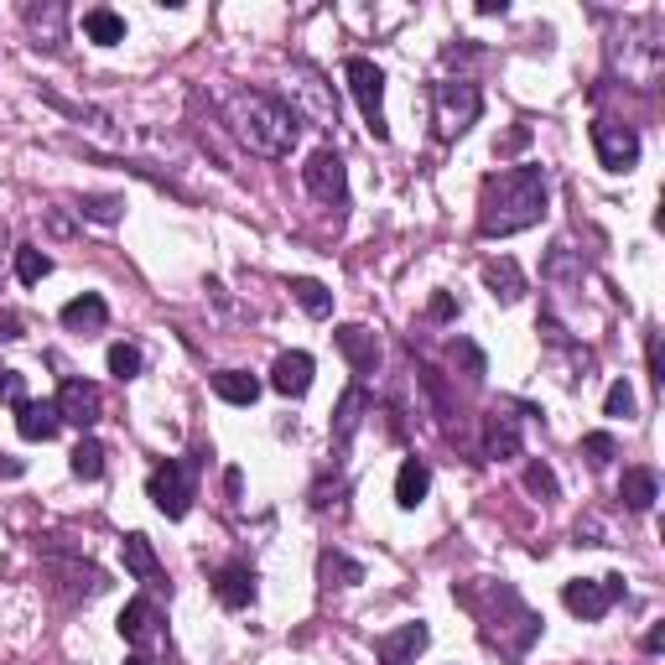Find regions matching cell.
<instances>
[{"label": "cell", "mask_w": 665, "mask_h": 665, "mask_svg": "<svg viewBox=\"0 0 665 665\" xmlns=\"http://www.w3.org/2000/svg\"><path fill=\"white\" fill-rule=\"evenodd\" d=\"M317 572H323V583H332V587H359L364 583V567H359L353 556H343V551H323Z\"/></svg>", "instance_id": "29"}, {"label": "cell", "mask_w": 665, "mask_h": 665, "mask_svg": "<svg viewBox=\"0 0 665 665\" xmlns=\"http://www.w3.org/2000/svg\"><path fill=\"white\" fill-rule=\"evenodd\" d=\"M229 125H235V136L250 146L255 157H292L296 136H302V115H296L292 104H281L275 94H250V89H239L229 99Z\"/></svg>", "instance_id": "3"}, {"label": "cell", "mask_w": 665, "mask_h": 665, "mask_svg": "<svg viewBox=\"0 0 665 665\" xmlns=\"http://www.w3.org/2000/svg\"><path fill=\"white\" fill-rule=\"evenodd\" d=\"M120 562H125V572L140 577V583H157L161 577V562H157V551H151L146 536H125V541H120Z\"/></svg>", "instance_id": "25"}, {"label": "cell", "mask_w": 665, "mask_h": 665, "mask_svg": "<svg viewBox=\"0 0 665 665\" xmlns=\"http://www.w3.org/2000/svg\"><path fill=\"white\" fill-rule=\"evenodd\" d=\"M478 110H484V94L473 83L463 79L431 83V131H437V140H458L478 120Z\"/></svg>", "instance_id": "5"}, {"label": "cell", "mask_w": 665, "mask_h": 665, "mask_svg": "<svg viewBox=\"0 0 665 665\" xmlns=\"http://www.w3.org/2000/svg\"><path fill=\"white\" fill-rule=\"evenodd\" d=\"M313 353H302V349H292V353H281L271 364V391H281L286 401H302V395L313 391Z\"/></svg>", "instance_id": "14"}, {"label": "cell", "mask_w": 665, "mask_h": 665, "mask_svg": "<svg viewBox=\"0 0 665 665\" xmlns=\"http://www.w3.org/2000/svg\"><path fill=\"white\" fill-rule=\"evenodd\" d=\"M68 469H74V478H83V484H94L99 473H104V442H94V437H83L79 448H74V458H68Z\"/></svg>", "instance_id": "30"}, {"label": "cell", "mask_w": 665, "mask_h": 665, "mask_svg": "<svg viewBox=\"0 0 665 665\" xmlns=\"http://www.w3.org/2000/svg\"><path fill=\"white\" fill-rule=\"evenodd\" d=\"M530 146V125H515V131H509L505 140H499V151H505V157H515V151H526Z\"/></svg>", "instance_id": "39"}, {"label": "cell", "mask_w": 665, "mask_h": 665, "mask_svg": "<svg viewBox=\"0 0 665 665\" xmlns=\"http://www.w3.org/2000/svg\"><path fill=\"white\" fill-rule=\"evenodd\" d=\"M0 401L5 406H26V380H21V370H0Z\"/></svg>", "instance_id": "38"}, {"label": "cell", "mask_w": 665, "mask_h": 665, "mask_svg": "<svg viewBox=\"0 0 665 665\" xmlns=\"http://www.w3.org/2000/svg\"><path fill=\"white\" fill-rule=\"evenodd\" d=\"M431 645V629L421 624V619H412V624L391 629V634H380V645H374V661L380 665H416V655Z\"/></svg>", "instance_id": "11"}, {"label": "cell", "mask_w": 665, "mask_h": 665, "mask_svg": "<svg viewBox=\"0 0 665 665\" xmlns=\"http://www.w3.org/2000/svg\"><path fill=\"white\" fill-rule=\"evenodd\" d=\"M58 416L63 421H74V427H94L99 416H104V395H99V385L94 380H63V391H58Z\"/></svg>", "instance_id": "10"}, {"label": "cell", "mask_w": 665, "mask_h": 665, "mask_svg": "<svg viewBox=\"0 0 665 665\" xmlns=\"http://www.w3.org/2000/svg\"><path fill=\"white\" fill-rule=\"evenodd\" d=\"M0 473H5V478H16V473H21V463H16V458H5V463H0Z\"/></svg>", "instance_id": "46"}, {"label": "cell", "mask_w": 665, "mask_h": 665, "mask_svg": "<svg viewBox=\"0 0 665 665\" xmlns=\"http://www.w3.org/2000/svg\"><path fill=\"white\" fill-rule=\"evenodd\" d=\"M286 286H292V296L302 302V313L307 317H328L332 313V292L323 286V281H313V275H292Z\"/></svg>", "instance_id": "28"}, {"label": "cell", "mask_w": 665, "mask_h": 665, "mask_svg": "<svg viewBox=\"0 0 665 665\" xmlns=\"http://www.w3.org/2000/svg\"><path fill=\"white\" fill-rule=\"evenodd\" d=\"M593 151L604 161L608 172H634V161H640V136L619 125V120H593Z\"/></svg>", "instance_id": "9"}, {"label": "cell", "mask_w": 665, "mask_h": 665, "mask_svg": "<svg viewBox=\"0 0 665 665\" xmlns=\"http://www.w3.org/2000/svg\"><path fill=\"white\" fill-rule=\"evenodd\" d=\"M83 37L94 47H115V42H125V16L110 11V5H89L83 11Z\"/></svg>", "instance_id": "24"}, {"label": "cell", "mask_w": 665, "mask_h": 665, "mask_svg": "<svg viewBox=\"0 0 665 665\" xmlns=\"http://www.w3.org/2000/svg\"><path fill=\"white\" fill-rule=\"evenodd\" d=\"M292 89H296V99H302V110H307V120L313 125H323V131H332L338 125V104H332V94H328V83L317 79V68H292Z\"/></svg>", "instance_id": "13"}, {"label": "cell", "mask_w": 665, "mask_h": 665, "mask_svg": "<svg viewBox=\"0 0 665 665\" xmlns=\"http://www.w3.org/2000/svg\"><path fill=\"white\" fill-rule=\"evenodd\" d=\"M214 598L224 608H250L255 604V572L245 562H229V567L214 572Z\"/></svg>", "instance_id": "17"}, {"label": "cell", "mask_w": 665, "mask_h": 665, "mask_svg": "<svg viewBox=\"0 0 665 665\" xmlns=\"http://www.w3.org/2000/svg\"><path fill=\"white\" fill-rule=\"evenodd\" d=\"M613 437H608V431H587L583 437V458L587 463H593V469H608V463H613Z\"/></svg>", "instance_id": "34"}, {"label": "cell", "mask_w": 665, "mask_h": 665, "mask_svg": "<svg viewBox=\"0 0 665 665\" xmlns=\"http://www.w3.org/2000/svg\"><path fill=\"white\" fill-rule=\"evenodd\" d=\"M452 359H463V370H469V380H484V374H489V364H484V353L473 349L469 338H458V343H452Z\"/></svg>", "instance_id": "37"}, {"label": "cell", "mask_w": 665, "mask_h": 665, "mask_svg": "<svg viewBox=\"0 0 665 665\" xmlns=\"http://www.w3.org/2000/svg\"><path fill=\"white\" fill-rule=\"evenodd\" d=\"M661 645H665V629L655 624V629H650V634H645V650H650V655H661Z\"/></svg>", "instance_id": "43"}, {"label": "cell", "mask_w": 665, "mask_h": 665, "mask_svg": "<svg viewBox=\"0 0 665 665\" xmlns=\"http://www.w3.org/2000/svg\"><path fill=\"white\" fill-rule=\"evenodd\" d=\"M157 604H151V598H131V604L120 608V640H125V645H146V640H151V634H157Z\"/></svg>", "instance_id": "19"}, {"label": "cell", "mask_w": 665, "mask_h": 665, "mask_svg": "<svg viewBox=\"0 0 665 665\" xmlns=\"http://www.w3.org/2000/svg\"><path fill=\"white\" fill-rule=\"evenodd\" d=\"M146 494H151V505H157L167 520H182V515L193 509V499H198V452L157 463L151 478H146Z\"/></svg>", "instance_id": "4"}, {"label": "cell", "mask_w": 665, "mask_h": 665, "mask_svg": "<svg viewBox=\"0 0 665 665\" xmlns=\"http://www.w3.org/2000/svg\"><path fill=\"white\" fill-rule=\"evenodd\" d=\"M619 499H624L634 515L655 509V499H661V473L655 469H624V478H619Z\"/></svg>", "instance_id": "20"}, {"label": "cell", "mask_w": 665, "mask_h": 665, "mask_svg": "<svg viewBox=\"0 0 665 665\" xmlns=\"http://www.w3.org/2000/svg\"><path fill=\"white\" fill-rule=\"evenodd\" d=\"M364 412H370V395H364V385H353V391H343V401H338V412H332V442H338V448H349V437L359 431Z\"/></svg>", "instance_id": "23"}, {"label": "cell", "mask_w": 665, "mask_h": 665, "mask_svg": "<svg viewBox=\"0 0 665 665\" xmlns=\"http://www.w3.org/2000/svg\"><path fill=\"white\" fill-rule=\"evenodd\" d=\"M110 374H115V380H136V374H140V349H136V343H115V349H110Z\"/></svg>", "instance_id": "35"}, {"label": "cell", "mask_w": 665, "mask_h": 665, "mask_svg": "<svg viewBox=\"0 0 665 665\" xmlns=\"http://www.w3.org/2000/svg\"><path fill=\"white\" fill-rule=\"evenodd\" d=\"M224 489H229V499H239V489H245V478H239V469L224 473Z\"/></svg>", "instance_id": "42"}, {"label": "cell", "mask_w": 665, "mask_h": 665, "mask_svg": "<svg viewBox=\"0 0 665 665\" xmlns=\"http://www.w3.org/2000/svg\"><path fill=\"white\" fill-rule=\"evenodd\" d=\"M79 214L94 218V224H120V214H125V198H115V193H89V198L79 203Z\"/></svg>", "instance_id": "32"}, {"label": "cell", "mask_w": 665, "mask_h": 665, "mask_svg": "<svg viewBox=\"0 0 665 665\" xmlns=\"http://www.w3.org/2000/svg\"><path fill=\"white\" fill-rule=\"evenodd\" d=\"M63 21H68V11H63L58 0H47V5H26V32L37 37V47H63Z\"/></svg>", "instance_id": "21"}, {"label": "cell", "mask_w": 665, "mask_h": 665, "mask_svg": "<svg viewBox=\"0 0 665 665\" xmlns=\"http://www.w3.org/2000/svg\"><path fill=\"white\" fill-rule=\"evenodd\" d=\"M427 489H431V469L421 463V458H406V463H401V473H395V505L416 509L421 499H427Z\"/></svg>", "instance_id": "22"}, {"label": "cell", "mask_w": 665, "mask_h": 665, "mask_svg": "<svg viewBox=\"0 0 665 665\" xmlns=\"http://www.w3.org/2000/svg\"><path fill=\"white\" fill-rule=\"evenodd\" d=\"M520 421L509 412H489L484 416V452H489L494 463H509V458H520Z\"/></svg>", "instance_id": "15"}, {"label": "cell", "mask_w": 665, "mask_h": 665, "mask_svg": "<svg viewBox=\"0 0 665 665\" xmlns=\"http://www.w3.org/2000/svg\"><path fill=\"white\" fill-rule=\"evenodd\" d=\"M484 286H489L499 302H520L526 296V275L515 260H484Z\"/></svg>", "instance_id": "26"}, {"label": "cell", "mask_w": 665, "mask_h": 665, "mask_svg": "<svg viewBox=\"0 0 665 665\" xmlns=\"http://www.w3.org/2000/svg\"><path fill=\"white\" fill-rule=\"evenodd\" d=\"M458 598H463V604L478 613V634H484V645L499 650L505 661L526 655V650L541 640V613H536V608H526V598H520L509 583L463 587Z\"/></svg>", "instance_id": "2"}, {"label": "cell", "mask_w": 665, "mask_h": 665, "mask_svg": "<svg viewBox=\"0 0 665 665\" xmlns=\"http://www.w3.org/2000/svg\"><path fill=\"white\" fill-rule=\"evenodd\" d=\"M650 380L665 385V359H661V338H650Z\"/></svg>", "instance_id": "40"}, {"label": "cell", "mask_w": 665, "mask_h": 665, "mask_svg": "<svg viewBox=\"0 0 665 665\" xmlns=\"http://www.w3.org/2000/svg\"><path fill=\"white\" fill-rule=\"evenodd\" d=\"M624 598V577L613 572V577H572L567 587H562V604H567V613H577V619H587V624H598L608 608Z\"/></svg>", "instance_id": "7"}, {"label": "cell", "mask_w": 665, "mask_h": 665, "mask_svg": "<svg viewBox=\"0 0 665 665\" xmlns=\"http://www.w3.org/2000/svg\"><path fill=\"white\" fill-rule=\"evenodd\" d=\"M58 323L68 332H83V338H89V332H104V323H110V307H104V296H99V292H83V296H74V302L63 307Z\"/></svg>", "instance_id": "16"}, {"label": "cell", "mask_w": 665, "mask_h": 665, "mask_svg": "<svg viewBox=\"0 0 665 665\" xmlns=\"http://www.w3.org/2000/svg\"><path fill=\"white\" fill-rule=\"evenodd\" d=\"M343 79H349V94H353V104H359L364 125H370V136L391 140V125H385V74H380L370 58H349L343 63Z\"/></svg>", "instance_id": "6"}, {"label": "cell", "mask_w": 665, "mask_h": 665, "mask_svg": "<svg viewBox=\"0 0 665 665\" xmlns=\"http://www.w3.org/2000/svg\"><path fill=\"white\" fill-rule=\"evenodd\" d=\"M478 16H505V0H478Z\"/></svg>", "instance_id": "45"}, {"label": "cell", "mask_w": 665, "mask_h": 665, "mask_svg": "<svg viewBox=\"0 0 665 665\" xmlns=\"http://www.w3.org/2000/svg\"><path fill=\"white\" fill-rule=\"evenodd\" d=\"M0 338L11 343V338H21V317L16 313H0Z\"/></svg>", "instance_id": "41"}, {"label": "cell", "mask_w": 665, "mask_h": 665, "mask_svg": "<svg viewBox=\"0 0 665 665\" xmlns=\"http://www.w3.org/2000/svg\"><path fill=\"white\" fill-rule=\"evenodd\" d=\"M546 218V172L541 167H505L478 188V235L505 239Z\"/></svg>", "instance_id": "1"}, {"label": "cell", "mask_w": 665, "mask_h": 665, "mask_svg": "<svg viewBox=\"0 0 665 665\" xmlns=\"http://www.w3.org/2000/svg\"><path fill=\"white\" fill-rule=\"evenodd\" d=\"M604 416H619V421H629V416H634V391H629V380H613V385H608Z\"/></svg>", "instance_id": "33"}, {"label": "cell", "mask_w": 665, "mask_h": 665, "mask_svg": "<svg viewBox=\"0 0 665 665\" xmlns=\"http://www.w3.org/2000/svg\"><path fill=\"white\" fill-rule=\"evenodd\" d=\"M125 665H151V661H146V655H131V661H125Z\"/></svg>", "instance_id": "47"}, {"label": "cell", "mask_w": 665, "mask_h": 665, "mask_svg": "<svg viewBox=\"0 0 665 665\" xmlns=\"http://www.w3.org/2000/svg\"><path fill=\"white\" fill-rule=\"evenodd\" d=\"M302 182H307V193H313L317 203H328V208H343V203H349V172H343V157H338L332 146H323V151L307 157Z\"/></svg>", "instance_id": "8"}, {"label": "cell", "mask_w": 665, "mask_h": 665, "mask_svg": "<svg viewBox=\"0 0 665 665\" xmlns=\"http://www.w3.org/2000/svg\"><path fill=\"white\" fill-rule=\"evenodd\" d=\"M526 489L536 494V499H546V505L562 494V489H556V473H551L546 463H530V469H526Z\"/></svg>", "instance_id": "36"}, {"label": "cell", "mask_w": 665, "mask_h": 665, "mask_svg": "<svg viewBox=\"0 0 665 665\" xmlns=\"http://www.w3.org/2000/svg\"><path fill=\"white\" fill-rule=\"evenodd\" d=\"M214 395L218 401H229V406H255L260 401V380L245 370H218L214 374Z\"/></svg>", "instance_id": "27"}, {"label": "cell", "mask_w": 665, "mask_h": 665, "mask_svg": "<svg viewBox=\"0 0 665 665\" xmlns=\"http://www.w3.org/2000/svg\"><path fill=\"white\" fill-rule=\"evenodd\" d=\"M16 431L26 437V442H53L63 431V416H58V406L53 401H26L16 412Z\"/></svg>", "instance_id": "18"}, {"label": "cell", "mask_w": 665, "mask_h": 665, "mask_svg": "<svg viewBox=\"0 0 665 665\" xmlns=\"http://www.w3.org/2000/svg\"><path fill=\"white\" fill-rule=\"evenodd\" d=\"M332 343H338V353L349 359L353 374H374V370H380V338H374L364 323H343V328H332Z\"/></svg>", "instance_id": "12"}, {"label": "cell", "mask_w": 665, "mask_h": 665, "mask_svg": "<svg viewBox=\"0 0 665 665\" xmlns=\"http://www.w3.org/2000/svg\"><path fill=\"white\" fill-rule=\"evenodd\" d=\"M16 275H21V286H37V281L53 275V260H47L37 245H21V250H16Z\"/></svg>", "instance_id": "31"}, {"label": "cell", "mask_w": 665, "mask_h": 665, "mask_svg": "<svg viewBox=\"0 0 665 665\" xmlns=\"http://www.w3.org/2000/svg\"><path fill=\"white\" fill-rule=\"evenodd\" d=\"M431 317H452V296H431Z\"/></svg>", "instance_id": "44"}]
</instances>
